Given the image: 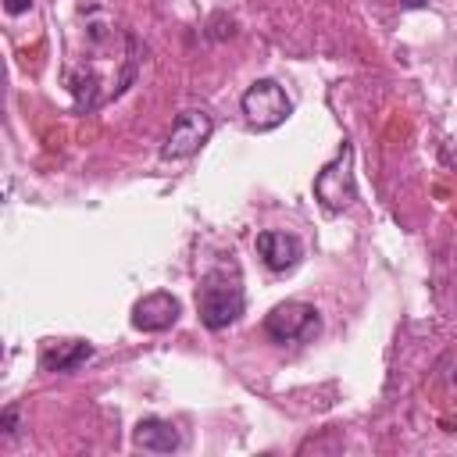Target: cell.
<instances>
[{"instance_id":"obj_1","label":"cell","mask_w":457,"mask_h":457,"mask_svg":"<svg viewBox=\"0 0 457 457\" xmlns=\"http://www.w3.org/2000/svg\"><path fill=\"white\" fill-rule=\"evenodd\" d=\"M196 311H200V321L211 332L228 328L243 314V286H239L236 268H211L200 278V286H196Z\"/></svg>"},{"instance_id":"obj_2","label":"cell","mask_w":457,"mask_h":457,"mask_svg":"<svg viewBox=\"0 0 457 457\" xmlns=\"http://www.w3.org/2000/svg\"><path fill=\"white\" fill-rule=\"evenodd\" d=\"M314 196L321 200L325 211H343L357 200V182H353V146L343 143L339 154L314 175Z\"/></svg>"},{"instance_id":"obj_3","label":"cell","mask_w":457,"mask_h":457,"mask_svg":"<svg viewBox=\"0 0 457 457\" xmlns=\"http://www.w3.org/2000/svg\"><path fill=\"white\" fill-rule=\"evenodd\" d=\"M243 114H246V121L253 125V129H261V132H268V129H275V125H282L286 118H289V111H293V104H289V96H286V89L275 82V79H257L246 93H243Z\"/></svg>"},{"instance_id":"obj_4","label":"cell","mask_w":457,"mask_h":457,"mask_svg":"<svg viewBox=\"0 0 457 457\" xmlns=\"http://www.w3.org/2000/svg\"><path fill=\"white\" fill-rule=\"evenodd\" d=\"M264 332L275 343H296V339H311L318 332V311L303 300H286L278 307L268 311L264 318Z\"/></svg>"},{"instance_id":"obj_5","label":"cell","mask_w":457,"mask_h":457,"mask_svg":"<svg viewBox=\"0 0 457 457\" xmlns=\"http://www.w3.org/2000/svg\"><path fill=\"white\" fill-rule=\"evenodd\" d=\"M211 132H214V121H211L207 111H182L175 118L164 146H161V157L164 161H186L211 139Z\"/></svg>"},{"instance_id":"obj_6","label":"cell","mask_w":457,"mask_h":457,"mask_svg":"<svg viewBox=\"0 0 457 457\" xmlns=\"http://www.w3.org/2000/svg\"><path fill=\"white\" fill-rule=\"evenodd\" d=\"M179 314H182V303L171 293L157 289V293H146V296H139L132 303V328H139V332H164V328H171L179 321Z\"/></svg>"},{"instance_id":"obj_7","label":"cell","mask_w":457,"mask_h":457,"mask_svg":"<svg viewBox=\"0 0 457 457\" xmlns=\"http://www.w3.org/2000/svg\"><path fill=\"white\" fill-rule=\"evenodd\" d=\"M257 253L271 271H293L300 264V257H303V246H300V239L293 232L268 228V232H257Z\"/></svg>"},{"instance_id":"obj_8","label":"cell","mask_w":457,"mask_h":457,"mask_svg":"<svg viewBox=\"0 0 457 457\" xmlns=\"http://www.w3.org/2000/svg\"><path fill=\"white\" fill-rule=\"evenodd\" d=\"M132 443L139 450H150V453H171L182 446V436L171 421L164 418H143L136 428H132Z\"/></svg>"},{"instance_id":"obj_9","label":"cell","mask_w":457,"mask_h":457,"mask_svg":"<svg viewBox=\"0 0 457 457\" xmlns=\"http://www.w3.org/2000/svg\"><path fill=\"white\" fill-rule=\"evenodd\" d=\"M93 357V346L82 339H64V343H43L39 350V368L43 371H75L82 361Z\"/></svg>"},{"instance_id":"obj_10","label":"cell","mask_w":457,"mask_h":457,"mask_svg":"<svg viewBox=\"0 0 457 457\" xmlns=\"http://www.w3.org/2000/svg\"><path fill=\"white\" fill-rule=\"evenodd\" d=\"M0 425H4V436H14V432H18V428H14V425H18V411H14V407H7V411H4V418H0Z\"/></svg>"},{"instance_id":"obj_11","label":"cell","mask_w":457,"mask_h":457,"mask_svg":"<svg viewBox=\"0 0 457 457\" xmlns=\"http://www.w3.org/2000/svg\"><path fill=\"white\" fill-rule=\"evenodd\" d=\"M32 7V0H4V11L7 14H21V11H29Z\"/></svg>"},{"instance_id":"obj_12","label":"cell","mask_w":457,"mask_h":457,"mask_svg":"<svg viewBox=\"0 0 457 457\" xmlns=\"http://www.w3.org/2000/svg\"><path fill=\"white\" fill-rule=\"evenodd\" d=\"M407 7H425V0H403Z\"/></svg>"}]
</instances>
